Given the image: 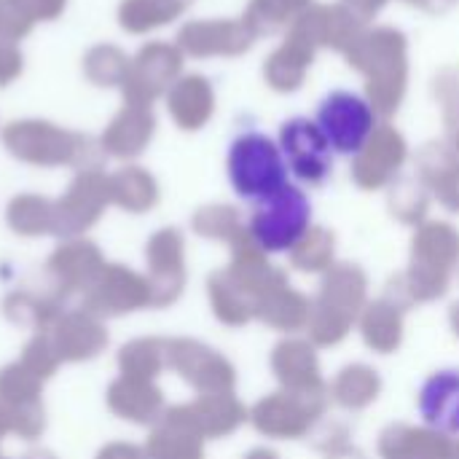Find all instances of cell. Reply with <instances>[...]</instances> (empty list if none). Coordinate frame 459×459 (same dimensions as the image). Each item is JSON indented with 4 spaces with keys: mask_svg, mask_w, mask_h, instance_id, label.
<instances>
[{
    "mask_svg": "<svg viewBox=\"0 0 459 459\" xmlns=\"http://www.w3.org/2000/svg\"><path fill=\"white\" fill-rule=\"evenodd\" d=\"M280 148L288 161V169L304 183H325L333 172V148L328 145L320 126L304 116L282 124Z\"/></svg>",
    "mask_w": 459,
    "mask_h": 459,
    "instance_id": "cell-4",
    "label": "cell"
},
{
    "mask_svg": "<svg viewBox=\"0 0 459 459\" xmlns=\"http://www.w3.org/2000/svg\"><path fill=\"white\" fill-rule=\"evenodd\" d=\"M422 417L444 430L459 433V371H441L422 387Z\"/></svg>",
    "mask_w": 459,
    "mask_h": 459,
    "instance_id": "cell-5",
    "label": "cell"
},
{
    "mask_svg": "<svg viewBox=\"0 0 459 459\" xmlns=\"http://www.w3.org/2000/svg\"><path fill=\"white\" fill-rule=\"evenodd\" d=\"M288 161L282 156L280 143L269 134L247 129L229 148V178L245 202L261 204L269 196L280 194L288 183Z\"/></svg>",
    "mask_w": 459,
    "mask_h": 459,
    "instance_id": "cell-1",
    "label": "cell"
},
{
    "mask_svg": "<svg viewBox=\"0 0 459 459\" xmlns=\"http://www.w3.org/2000/svg\"><path fill=\"white\" fill-rule=\"evenodd\" d=\"M309 221H312V204L307 194L296 186H285L280 194L255 204V212L250 218V231L264 250L282 253L290 250L307 234Z\"/></svg>",
    "mask_w": 459,
    "mask_h": 459,
    "instance_id": "cell-3",
    "label": "cell"
},
{
    "mask_svg": "<svg viewBox=\"0 0 459 459\" xmlns=\"http://www.w3.org/2000/svg\"><path fill=\"white\" fill-rule=\"evenodd\" d=\"M315 124L325 134L328 145L339 156H352L360 153L374 134L377 126V113L366 97L350 89H333L328 91L320 105H317V118Z\"/></svg>",
    "mask_w": 459,
    "mask_h": 459,
    "instance_id": "cell-2",
    "label": "cell"
}]
</instances>
